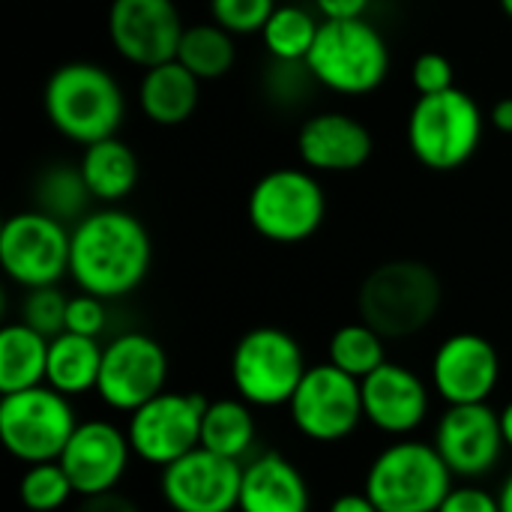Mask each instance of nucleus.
Segmentation results:
<instances>
[{
    "mask_svg": "<svg viewBox=\"0 0 512 512\" xmlns=\"http://www.w3.org/2000/svg\"><path fill=\"white\" fill-rule=\"evenodd\" d=\"M153 264V243L138 216L120 207L90 210L72 225L69 276L78 291L120 300L138 291Z\"/></svg>",
    "mask_w": 512,
    "mask_h": 512,
    "instance_id": "obj_1",
    "label": "nucleus"
},
{
    "mask_svg": "<svg viewBox=\"0 0 512 512\" xmlns=\"http://www.w3.org/2000/svg\"><path fill=\"white\" fill-rule=\"evenodd\" d=\"M42 108L48 123L66 141L87 147L117 135L126 117V93L105 66L72 60L48 75Z\"/></svg>",
    "mask_w": 512,
    "mask_h": 512,
    "instance_id": "obj_2",
    "label": "nucleus"
},
{
    "mask_svg": "<svg viewBox=\"0 0 512 512\" xmlns=\"http://www.w3.org/2000/svg\"><path fill=\"white\" fill-rule=\"evenodd\" d=\"M444 288L438 273L414 258L378 264L357 291L360 321L375 327L387 342L423 333L441 312Z\"/></svg>",
    "mask_w": 512,
    "mask_h": 512,
    "instance_id": "obj_3",
    "label": "nucleus"
},
{
    "mask_svg": "<svg viewBox=\"0 0 512 512\" xmlns=\"http://www.w3.org/2000/svg\"><path fill=\"white\" fill-rule=\"evenodd\" d=\"M489 117L480 102L462 90L450 87L444 93L417 96L408 114V147L414 159L429 171H456L468 165L486 135Z\"/></svg>",
    "mask_w": 512,
    "mask_h": 512,
    "instance_id": "obj_4",
    "label": "nucleus"
},
{
    "mask_svg": "<svg viewBox=\"0 0 512 512\" xmlns=\"http://www.w3.org/2000/svg\"><path fill=\"white\" fill-rule=\"evenodd\" d=\"M453 480L435 444L396 438L366 468L363 492L381 512H438Z\"/></svg>",
    "mask_w": 512,
    "mask_h": 512,
    "instance_id": "obj_5",
    "label": "nucleus"
},
{
    "mask_svg": "<svg viewBox=\"0 0 512 512\" xmlns=\"http://www.w3.org/2000/svg\"><path fill=\"white\" fill-rule=\"evenodd\" d=\"M315 81L342 96H366L390 75V48L369 18L321 21L306 57Z\"/></svg>",
    "mask_w": 512,
    "mask_h": 512,
    "instance_id": "obj_6",
    "label": "nucleus"
},
{
    "mask_svg": "<svg viewBox=\"0 0 512 512\" xmlns=\"http://www.w3.org/2000/svg\"><path fill=\"white\" fill-rule=\"evenodd\" d=\"M249 225L258 237L294 246L312 240L327 216V195L309 168H273L249 192Z\"/></svg>",
    "mask_w": 512,
    "mask_h": 512,
    "instance_id": "obj_7",
    "label": "nucleus"
},
{
    "mask_svg": "<svg viewBox=\"0 0 512 512\" xmlns=\"http://www.w3.org/2000/svg\"><path fill=\"white\" fill-rule=\"evenodd\" d=\"M306 369L300 342L279 327H255L243 333L228 363L234 393L252 408L291 405Z\"/></svg>",
    "mask_w": 512,
    "mask_h": 512,
    "instance_id": "obj_8",
    "label": "nucleus"
},
{
    "mask_svg": "<svg viewBox=\"0 0 512 512\" xmlns=\"http://www.w3.org/2000/svg\"><path fill=\"white\" fill-rule=\"evenodd\" d=\"M78 423L72 399L48 384L0 399V441L21 465L57 462Z\"/></svg>",
    "mask_w": 512,
    "mask_h": 512,
    "instance_id": "obj_9",
    "label": "nucleus"
},
{
    "mask_svg": "<svg viewBox=\"0 0 512 512\" xmlns=\"http://www.w3.org/2000/svg\"><path fill=\"white\" fill-rule=\"evenodd\" d=\"M72 228L42 210L12 213L0 228V267L18 288H45L69 276Z\"/></svg>",
    "mask_w": 512,
    "mask_h": 512,
    "instance_id": "obj_10",
    "label": "nucleus"
},
{
    "mask_svg": "<svg viewBox=\"0 0 512 512\" xmlns=\"http://www.w3.org/2000/svg\"><path fill=\"white\" fill-rule=\"evenodd\" d=\"M294 429L312 444H339L351 438L363 417V393L360 381L333 363L309 366L291 405H288Z\"/></svg>",
    "mask_w": 512,
    "mask_h": 512,
    "instance_id": "obj_11",
    "label": "nucleus"
},
{
    "mask_svg": "<svg viewBox=\"0 0 512 512\" xmlns=\"http://www.w3.org/2000/svg\"><path fill=\"white\" fill-rule=\"evenodd\" d=\"M210 399L201 393L165 390L126 420V435L135 459L150 468H168L186 453L201 447V423Z\"/></svg>",
    "mask_w": 512,
    "mask_h": 512,
    "instance_id": "obj_12",
    "label": "nucleus"
},
{
    "mask_svg": "<svg viewBox=\"0 0 512 512\" xmlns=\"http://www.w3.org/2000/svg\"><path fill=\"white\" fill-rule=\"evenodd\" d=\"M168 351L147 333L129 330L102 348L96 396L117 414H132L168 390Z\"/></svg>",
    "mask_w": 512,
    "mask_h": 512,
    "instance_id": "obj_13",
    "label": "nucleus"
},
{
    "mask_svg": "<svg viewBox=\"0 0 512 512\" xmlns=\"http://www.w3.org/2000/svg\"><path fill=\"white\" fill-rule=\"evenodd\" d=\"M432 444L456 480H483L501 465L507 450L501 411H495L489 402L447 405L435 426Z\"/></svg>",
    "mask_w": 512,
    "mask_h": 512,
    "instance_id": "obj_14",
    "label": "nucleus"
},
{
    "mask_svg": "<svg viewBox=\"0 0 512 512\" xmlns=\"http://www.w3.org/2000/svg\"><path fill=\"white\" fill-rule=\"evenodd\" d=\"M105 27L111 48L141 69L174 60L186 30L174 0H111Z\"/></svg>",
    "mask_w": 512,
    "mask_h": 512,
    "instance_id": "obj_15",
    "label": "nucleus"
},
{
    "mask_svg": "<svg viewBox=\"0 0 512 512\" xmlns=\"http://www.w3.org/2000/svg\"><path fill=\"white\" fill-rule=\"evenodd\" d=\"M240 483L243 462L198 447L162 468L159 495L171 512H237Z\"/></svg>",
    "mask_w": 512,
    "mask_h": 512,
    "instance_id": "obj_16",
    "label": "nucleus"
},
{
    "mask_svg": "<svg viewBox=\"0 0 512 512\" xmlns=\"http://www.w3.org/2000/svg\"><path fill=\"white\" fill-rule=\"evenodd\" d=\"M132 459L135 453L126 429L111 420H81L57 462L78 498H96L117 492Z\"/></svg>",
    "mask_w": 512,
    "mask_h": 512,
    "instance_id": "obj_17",
    "label": "nucleus"
},
{
    "mask_svg": "<svg viewBox=\"0 0 512 512\" xmlns=\"http://www.w3.org/2000/svg\"><path fill=\"white\" fill-rule=\"evenodd\" d=\"M432 390L447 405L489 402L501 384V354L480 333H453L432 354Z\"/></svg>",
    "mask_w": 512,
    "mask_h": 512,
    "instance_id": "obj_18",
    "label": "nucleus"
},
{
    "mask_svg": "<svg viewBox=\"0 0 512 512\" xmlns=\"http://www.w3.org/2000/svg\"><path fill=\"white\" fill-rule=\"evenodd\" d=\"M366 423L390 438H411L432 411L429 384L408 366L387 360L360 381Z\"/></svg>",
    "mask_w": 512,
    "mask_h": 512,
    "instance_id": "obj_19",
    "label": "nucleus"
},
{
    "mask_svg": "<svg viewBox=\"0 0 512 512\" xmlns=\"http://www.w3.org/2000/svg\"><path fill=\"white\" fill-rule=\"evenodd\" d=\"M372 150V132L348 111H318L297 132V156L315 174L360 171L372 159Z\"/></svg>",
    "mask_w": 512,
    "mask_h": 512,
    "instance_id": "obj_20",
    "label": "nucleus"
},
{
    "mask_svg": "<svg viewBox=\"0 0 512 512\" xmlns=\"http://www.w3.org/2000/svg\"><path fill=\"white\" fill-rule=\"evenodd\" d=\"M237 512H312L309 480L288 456L264 450L243 462Z\"/></svg>",
    "mask_w": 512,
    "mask_h": 512,
    "instance_id": "obj_21",
    "label": "nucleus"
},
{
    "mask_svg": "<svg viewBox=\"0 0 512 512\" xmlns=\"http://www.w3.org/2000/svg\"><path fill=\"white\" fill-rule=\"evenodd\" d=\"M201 78H195L177 57L144 69L138 81V105L156 126H183L201 102Z\"/></svg>",
    "mask_w": 512,
    "mask_h": 512,
    "instance_id": "obj_22",
    "label": "nucleus"
},
{
    "mask_svg": "<svg viewBox=\"0 0 512 512\" xmlns=\"http://www.w3.org/2000/svg\"><path fill=\"white\" fill-rule=\"evenodd\" d=\"M78 165H81V174H84V183H87L93 201L108 204V207L129 198L141 177V162H138L135 150L126 141H120L117 135L87 144Z\"/></svg>",
    "mask_w": 512,
    "mask_h": 512,
    "instance_id": "obj_23",
    "label": "nucleus"
},
{
    "mask_svg": "<svg viewBox=\"0 0 512 512\" xmlns=\"http://www.w3.org/2000/svg\"><path fill=\"white\" fill-rule=\"evenodd\" d=\"M102 348L99 339L78 336L63 330L48 345V375L45 384L69 399L96 393L99 369H102Z\"/></svg>",
    "mask_w": 512,
    "mask_h": 512,
    "instance_id": "obj_24",
    "label": "nucleus"
},
{
    "mask_svg": "<svg viewBox=\"0 0 512 512\" xmlns=\"http://www.w3.org/2000/svg\"><path fill=\"white\" fill-rule=\"evenodd\" d=\"M258 444V423L252 414V405L243 402L240 396L234 399H213L204 411L201 423V447L234 459V462H249Z\"/></svg>",
    "mask_w": 512,
    "mask_h": 512,
    "instance_id": "obj_25",
    "label": "nucleus"
},
{
    "mask_svg": "<svg viewBox=\"0 0 512 512\" xmlns=\"http://www.w3.org/2000/svg\"><path fill=\"white\" fill-rule=\"evenodd\" d=\"M48 345L42 333L15 321L0 330V393H18L45 384L48 375Z\"/></svg>",
    "mask_w": 512,
    "mask_h": 512,
    "instance_id": "obj_26",
    "label": "nucleus"
},
{
    "mask_svg": "<svg viewBox=\"0 0 512 512\" xmlns=\"http://www.w3.org/2000/svg\"><path fill=\"white\" fill-rule=\"evenodd\" d=\"M234 39L237 36L228 33L213 18L198 21V24H186L180 45H177V60L201 81L225 78L237 63V42Z\"/></svg>",
    "mask_w": 512,
    "mask_h": 512,
    "instance_id": "obj_27",
    "label": "nucleus"
},
{
    "mask_svg": "<svg viewBox=\"0 0 512 512\" xmlns=\"http://www.w3.org/2000/svg\"><path fill=\"white\" fill-rule=\"evenodd\" d=\"M90 189L84 183L81 165L72 162H51L39 171L36 183H33V207L54 216L63 225H75L78 219H84L90 210Z\"/></svg>",
    "mask_w": 512,
    "mask_h": 512,
    "instance_id": "obj_28",
    "label": "nucleus"
},
{
    "mask_svg": "<svg viewBox=\"0 0 512 512\" xmlns=\"http://www.w3.org/2000/svg\"><path fill=\"white\" fill-rule=\"evenodd\" d=\"M318 30H321V18L312 9L300 3H279L273 15L267 18L261 39H264L270 60L306 63Z\"/></svg>",
    "mask_w": 512,
    "mask_h": 512,
    "instance_id": "obj_29",
    "label": "nucleus"
},
{
    "mask_svg": "<svg viewBox=\"0 0 512 512\" xmlns=\"http://www.w3.org/2000/svg\"><path fill=\"white\" fill-rule=\"evenodd\" d=\"M327 363L363 381L387 363V339L366 321L342 324L327 342Z\"/></svg>",
    "mask_w": 512,
    "mask_h": 512,
    "instance_id": "obj_30",
    "label": "nucleus"
},
{
    "mask_svg": "<svg viewBox=\"0 0 512 512\" xmlns=\"http://www.w3.org/2000/svg\"><path fill=\"white\" fill-rule=\"evenodd\" d=\"M75 489L60 462L27 465L18 480V501L30 512H57L72 501Z\"/></svg>",
    "mask_w": 512,
    "mask_h": 512,
    "instance_id": "obj_31",
    "label": "nucleus"
},
{
    "mask_svg": "<svg viewBox=\"0 0 512 512\" xmlns=\"http://www.w3.org/2000/svg\"><path fill=\"white\" fill-rule=\"evenodd\" d=\"M66 306L69 297L57 288V285H45V288H27L21 297V324H27L30 330L42 333L45 339H54L66 330Z\"/></svg>",
    "mask_w": 512,
    "mask_h": 512,
    "instance_id": "obj_32",
    "label": "nucleus"
},
{
    "mask_svg": "<svg viewBox=\"0 0 512 512\" xmlns=\"http://www.w3.org/2000/svg\"><path fill=\"white\" fill-rule=\"evenodd\" d=\"M276 6V0H210V18L234 36H252L264 30Z\"/></svg>",
    "mask_w": 512,
    "mask_h": 512,
    "instance_id": "obj_33",
    "label": "nucleus"
},
{
    "mask_svg": "<svg viewBox=\"0 0 512 512\" xmlns=\"http://www.w3.org/2000/svg\"><path fill=\"white\" fill-rule=\"evenodd\" d=\"M315 75L306 63H288V60H273L264 78V90L276 105H297L306 99L309 87H315Z\"/></svg>",
    "mask_w": 512,
    "mask_h": 512,
    "instance_id": "obj_34",
    "label": "nucleus"
},
{
    "mask_svg": "<svg viewBox=\"0 0 512 512\" xmlns=\"http://www.w3.org/2000/svg\"><path fill=\"white\" fill-rule=\"evenodd\" d=\"M411 84H414L417 96L444 93V90L456 87V69H453L450 57H444L438 51H423L411 66Z\"/></svg>",
    "mask_w": 512,
    "mask_h": 512,
    "instance_id": "obj_35",
    "label": "nucleus"
},
{
    "mask_svg": "<svg viewBox=\"0 0 512 512\" xmlns=\"http://www.w3.org/2000/svg\"><path fill=\"white\" fill-rule=\"evenodd\" d=\"M108 327V309L102 297H93L87 291H78L75 297H69L66 306V330L78 333V336H90L99 339Z\"/></svg>",
    "mask_w": 512,
    "mask_h": 512,
    "instance_id": "obj_36",
    "label": "nucleus"
},
{
    "mask_svg": "<svg viewBox=\"0 0 512 512\" xmlns=\"http://www.w3.org/2000/svg\"><path fill=\"white\" fill-rule=\"evenodd\" d=\"M438 512H501V501H498V492H489L465 480L462 486L450 489V495L441 501Z\"/></svg>",
    "mask_w": 512,
    "mask_h": 512,
    "instance_id": "obj_37",
    "label": "nucleus"
},
{
    "mask_svg": "<svg viewBox=\"0 0 512 512\" xmlns=\"http://www.w3.org/2000/svg\"><path fill=\"white\" fill-rule=\"evenodd\" d=\"M321 21H342V18H366L372 0H312Z\"/></svg>",
    "mask_w": 512,
    "mask_h": 512,
    "instance_id": "obj_38",
    "label": "nucleus"
},
{
    "mask_svg": "<svg viewBox=\"0 0 512 512\" xmlns=\"http://www.w3.org/2000/svg\"><path fill=\"white\" fill-rule=\"evenodd\" d=\"M75 512H141L135 507V501H129L120 492H108V495H96V498H81V504Z\"/></svg>",
    "mask_w": 512,
    "mask_h": 512,
    "instance_id": "obj_39",
    "label": "nucleus"
},
{
    "mask_svg": "<svg viewBox=\"0 0 512 512\" xmlns=\"http://www.w3.org/2000/svg\"><path fill=\"white\" fill-rule=\"evenodd\" d=\"M327 512H381L366 492H345L330 501Z\"/></svg>",
    "mask_w": 512,
    "mask_h": 512,
    "instance_id": "obj_40",
    "label": "nucleus"
},
{
    "mask_svg": "<svg viewBox=\"0 0 512 512\" xmlns=\"http://www.w3.org/2000/svg\"><path fill=\"white\" fill-rule=\"evenodd\" d=\"M489 126L498 129V132H507L512 135V96L507 99H498L489 111Z\"/></svg>",
    "mask_w": 512,
    "mask_h": 512,
    "instance_id": "obj_41",
    "label": "nucleus"
},
{
    "mask_svg": "<svg viewBox=\"0 0 512 512\" xmlns=\"http://www.w3.org/2000/svg\"><path fill=\"white\" fill-rule=\"evenodd\" d=\"M501 429H504V444L512 450V399L501 408Z\"/></svg>",
    "mask_w": 512,
    "mask_h": 512,
    "instance_id": "obj_42",
    "label": "nucleus"
},
{
    "mask_svg": "<svg viewBox=\"0 0 512 512\" xmlns=\"http://www.w3.org/2000/svg\"><path fill=\"white\" fill-rule=\"evenodd\" d=\"M498 501H501V512H512V471L504 477V483L498 489Z\"/></svg>",
    "mask_w": 512,
    "mask_h": 512,
    "instance_id": "obj_43",
    "label": "nucleus"
},
{
    "mask_svg": "<svg viewBox=\"0 0 512 512\" xmlns=\"http://www.w3.org/2000/svg\"><path fill=\"white\" fill-rule=\"evenodd\" d=\"M498 3H501L504 15H507V18H510V21H512V0H498Z\"/></svg>",
    "mask_w": 512,
    "mask_h": 512,
    "instance_id": "obj_44",
    "label": "nucleus"
}]
</instances>
